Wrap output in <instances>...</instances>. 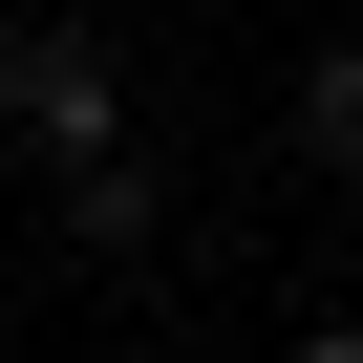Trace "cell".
Instances as JSON below:
<instances>
[{"label":"cell","mask_w":363,"mask_h":363,"mask_svg":"<svg viewBox=\"0 0 363 363\" xmlns=\"http://www.w3.org/2000/svg\"><path fill=\"white\" fill-rule=\"evenodd\" d=\"M0 128H22L43 171H86V150L128 128V65H107L86 22H22V43H0Z\"/></svg>","instance_id":"6da1fadb"},{"label":"cell","mask_w":363,"mask_h":363,"mask_svg":"<svg viewBox=\"0 0 363 363\" xmlns=\"http://www.w3.org/2000/svg\"><path fill=\"white\" fill-rule=\"evenodd\" d=\"M65 235H86V257H128V235H150V171H128V150H86V171H65Z\"/></svg>","instance_id":"7a4b0ae2"},{"label":"cell","mask_w":363,"mask_h":363,"mask_svg":"<svg viewBox=\"0 0 363 363\" xmlns=\"http://www.w3.org/2000/svg\"><path fill=\"white\" fill-rule=\"evenodd\" d=\"M299 150H320V171H363V43H320V65H299Z\"/></svg>","instance_id":"3957f363"}]
</instances>
